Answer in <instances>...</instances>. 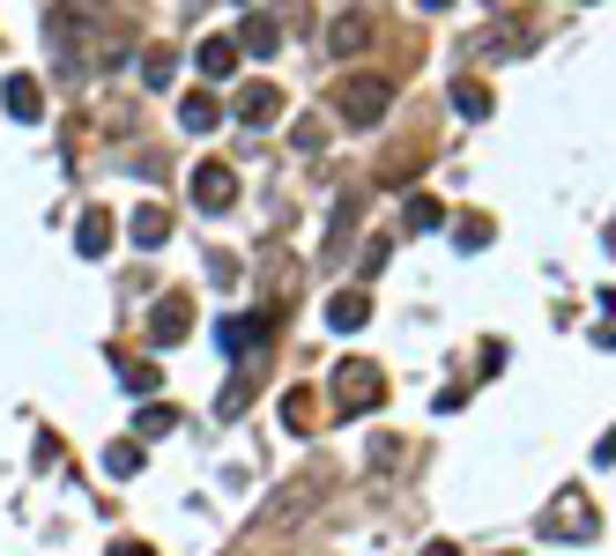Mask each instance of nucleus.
I'll return each instance as SVG.
<instances>
[{
  "mask_svg": "<svg viewBox=\"0 0 616 556\" xmlns=\"http://www.w3.org/2000/svg\"><path fill=\"white\" fill-rule=\"evenodd\" d=\"M327 45H335V60H357V52L371 45V16H335Z\"/></svg>",
  "mask_w": 616,
  "mask_h": 556,
  "instance_id": "2eb2a0df",
  "label": "nucleus"
},
{
  "mask_svg": "<svg viewBox=\"0 0 616 556\" xmlns=\"http://www.w3.org/2000/svg\"><path fill=\"white\" fill-rule=\"evenodd\" d=\"M112 230H120V223H112V208H90V216H82V230H74V253H82V260H104V253H112Z\"/></svg>",
  "mask_w": 616,
  "mask_h": 556,
  "instance_id": "ddd939ff",
  "label": "nucleus"
},
{
  "mask_svg": "<svg viewBox=\"0 0 616 556\" xmlns=\"http://www.w3.org/2000/svg\"><path fill=\"white\" fill-rule=\"evenodd\" d=\"M327 393H335V409L342 415H371L379 401H387V371L371 357H342L335 363V379H327Z\"/></svg>",
  "mask_w": 616,
  "mask_h": 556,
  "instance_id": "f03ea898",
  "label": "nucleus"
},
{
  "mask_svg": "<svg viewBox=\"0 0 616 556\" xmlns=\"http://www.w3.org/2000/svg\"><path fill=\"white\" fill-rule=\"evenodd\" d=\"M497 556H520V549H497Z\"/></svg>",
  "mask_w": 616,
  "mask_h": 556,
  "instance_id": "7c9ffc66",
  "label": "nucleus"
},
{
  "mask_svg": "<svg viewBox=\"0 0 616 556\" xmlns=\"http://www.w3.org/2000/svg\"><path fill=\"white\" fill-rule=\"evenodd\" d=\"M216 97H208V90H186V97H178V126H186V134H216Z\"/></svg>",
  "mask_w": 616,
  "mask_h": 556,
  "instance_id": "f3484780",
  "label": "nucleus"
},
{
  "mask_svg": "<svg viewBox=\"0 0 616 556\" xmlns=\"http://www.w3.org/2000/svg\"><path fill=\"white\" fill-rule=\"evenodd\" d=\"M283 120V90L275 82H246L238 90V126H275Z\"/></svg>",
  "mask_w": 616,
  "mask_h": 556,
  "instance_id": "9b49d317",
  "label": "nucleus"
},
{
  "mask_svg": "<svg viewBox=\"0 0 616 556\" xmlns=\"http://www.w3.org/2000/svg\"><path fill=\"white\" fill-rule=\"evenodd\" d=\"M120 387L134 393V401H156V387H164V363H148V357H120Z\"/></svg>",
  "mask_w": 616,
  "mask_h": 556,
  "instance_id": "4468645a",
  "label": "nucleus"
},
{
  "mask_svg": "<svg viewBox=\"0 0 616 556\" xmlns=\"http://www.w3.org/2000/svg\"><path fill=\"white\" fill-rule=\"evenodd\" d=\"M535 534H543V542H594V534H602V505H594L579 483H565V490L543 505Z\"/></svg>",
  "mask_w": 616,
  "mask_h": 556,
  "instance_id": "f257e3e1",
  "label": "nucleus"
},
{
  "mask_svg": "<svg viewBox=\"0 0 616 556\" xmlns=\"http://www.w3.org/2000/svg\"><path fill=\"white\" fill-rule=\"evenodd\" d=\"M387 104H394V82H387V74H342V82H335V112H342L349 126H379Z\"/></svg>",
  "mask_w": 616,
  "mask_h": 556,
  "instance_id": "7ed1b4c3",
  "label": "nucleus"
},
{
  "mask_svg": "<svg viewBox=\"0 0 616 556\" xmlns=\"http://www.w3.org/2000/svg\"><path fill=\"white\" fill-rule=\"evenodd\" d=\"M172 68H178V52H172V45H156V52L142 60V82H148V90H172Z\"/></svg>",
  "mask_w": 616,
  "mask_h": 556,
  "instance_id": "393cba45",
  "label": "nucleus"
},
{
  "mask_svg": "<svg viewBox=\"0 0 616 556\" xmlns=\"http://www.w3.org/2000/svg\"><path fill=\"white\" fill-rule=\"evenodd\" d=\"M104 475H142V437H112L104 445Z\"/></svg>",
  "mask_w": 616,
  "mask_h": 556,
  "instance_id": "5701e85b",
  "label": "nucleus"
},
{
  "mask_svg": "<svg viewBox=\"0 0 616 556\" xmlns=\"http://www.w3.org/2000/svg\"><path fill=\"white\" fill-rule=\"evenodd\" d=\"M453 238H461V253H483V245L497 238V223H491V216H475V208H469V216H453Z\"/></svg>",
  "mask_w": 616,
  "mask_h": 556,
  "instance_id": "4be33fe9",
  "label": "nucleus"
},
{
  "mask_svg": "<svg viewBox=\"0 0 616 556\" xmlns=\"http://www.w3.org/2000/svg\"><path fill=\"white\" fill-rule=\"evenodd\" d=\"M238 52H246V60H268V52H283V23H275L268 8H253L246 23H238Z\"/></svg>",
  "mask_w": 616,
  "mask_h": 556,
  "instance_id": "9d476101",
  "label": "nucleus"
},
{
  "mask_svg": "<svg viewBox=\"0 0 616 556\" xmlns=\"http://www.w3.org/2000/svg\"><path fill=\"white\" fill-rule=\"evenodd\" d=\"M253 387H260V363H246V371H238V379H230V387L216 393V415H246V401H253Z\"/></svg>",
  "mask_w": 616,
  "mask_h": 556,
  "instance_id": "aec40b11",
  "label": "nucleus"
},
{
  "mask_svg": "<svg viewBox=\"0 0 616 556\" xmlns=\"http://www.w3.org/2000/svg\"><path fill=\"white\" fill-rule=\"evenodd\" d=\"M609 260H616V223H609Z\"/></svg>",
  "mask_w": 616,
  "mask_h": 556,
  "instance_id": "c756f323",
  "label": "nucleus"
},
{
  "mask_svg": "<svg viewBox=\"0 0 616 556\" xmlns=\"http://www.w3.org/2000/svg\"><path fill=\"white\" fill-rule=\"evenodd\" d=\"M401 223H409V230H439V223H445L439 194H409V200H401Z\"/></svg>",
  "mask_w": 616,
  "mask_h": 556,
  "instance_id": "412c9836",
  "label": "nucleus"
},
{
  "mask_svg": "<svg viewBox=\"0 0 616 556\" xmlns=\"http://www.w3.org/2000/svg\"><path fill=\"white\" fill-rule=\"evenodd\" d=\"M453 112H461V120H491V90H483L475 74H453Z\"/></svg>",
  "mask_w": 616,
  "mask_h": 556,
  "instance_id": "a211bd4d",
  "label": "nucleus"
},
{
  "mask_svg": "<svg viewBox=\"0 0 616 556\" xmlns=\"http://www.w3.org/2000/svg\"><path fill=\"white\" fill-rule=\"evenodd\" d=\"M112 556H148V542H126V549H120V542H112Z\"/></svg>",
  "mask_w": 616,
  "mask_h": 556,
  "instance_id": "cd10ccee",
  "label": "nucleus"
},
{
  "mask_svg": "<svg viewBox=\"0 0 616 556\" xmlns=\"http://www.w3.org/2000/svg\"><path fill=\"white\" fill-rule=\"evenodd\" d=\"M0 104H8V120L38 126V112H45V90H38V74H8V82H0Z\"/></svg>",
  "mask_w": 616,
  "mask_h": 556,
  "instance_id": "1a4fd4ad",
  "label": "nucleus"
},
{
  "mask_svg": "<svg viewBox=\"0 0 616 556\" xmlns=\"http://www.w3.org/2000/svg\"><path fill=\"white\" fill-rule=\"evenodd\" d=\"M275 327H283L275 305H260V312H230L223 319V349H230V357H260V349L275 341Z\"/></svg>",
  "mask_w": 616,
  "mask_h": 556,
  "instance_id": "20e7f679",
  "label": "nucleus"
},
{
  "mask_svg": "<svg viewBox=\"0 0 616 556\" xmlns=\"http://www.w3.org/2000/svg\"><path fill=\"white\" fill-rule=\"evenodd\" d=\"M194 68H201V82H230L238 74V38H201Z\"/></svg>",
  "mask_w": 616,
  "mask_h": 556,
  "instance_id": "f8f14e48",
  "label": "nucleus"
},
{
  "mask_svg": "<svg viewBox=\"0 0 616 556\" xmlns=\"http://www.w3.org/2000/svg\"><path fill=\"white\" fill-rule=\"evenodd\" d=\"M327 327H335V334H365L371 327V290L365 282H342V290L327 297Z\"/></svg>",
  "mask_w": 616,
  "mask_h": 556,
  "instance_id": "6e6552de",
  "label": "nucleus"
},
{
  "mask_svg": "<svg viewBox=\"0 0 616 556\" xmlns=\"http://www.w3.org/2000/svg\"><path fill=\"white\" fill-rule=\"evenodd\" d=\"M535 38H543V23H535V16H513V23L483 30L469 52H475V60H505V52H535Z\"/></svg>",
  "mask_w": 616,
  "mask_h": 556,
  "instance_id": "423d86ee",
  "label": "nucleus"
},
{
  "mask_svg": "<svg viewBox=\"0 0 616 556\" xmlns=\"http://www.w3.org/2000/svg\"><path fill=\"white\" fill-rule=\"evenodd\" d=\"M186 334H194V297L164 290V297H156V312H148V341H156V349H172V341H186Z\"/></svg>",
  "mask_w": 616,
  "mask_h": 556,
  "instance_id": "39448f33",
  "label": "nucleus"
},
{
  "mask_svg": "<svg viewBox=\"0 0 616 556\" xmlns=\"http://www.w3.org/2000/svg\"><path fill=\"white\" fill-rule=\"evenodd\" d=\"M312 415H320V393H312V387H290V393H283V423H290V431H320Z\"/></svg>",
  "mask_w": 616,
  "mask_h": 556,
  "instance_id": "6ab92c4d",
  "label": "nucleus"
},
{
  "mask_svg": "<svg viewBox=\"0 0 616 556\" xmlns=\"http://www.w3.org/2000/svg\"><path fill=\"white\" fill-rule=\"evenodd\" d=\"M230 200H238V171H230V164H216V156H208V164L194 171V208H201V216H223Z\"/></svg>",
  "mask_w": 616,
  "mask_h": 556,
  "instance_id": "0eeeda50",
  "label": "nucleus"
},
{
  "mask_svg": "<svg viewBox=\"0 0 616 556\" xmlns=\"http://www.w3.org/2000/svg\"><path fill=\"white\" fill-rule=\"evenodd\" d=\"M423 556H461V542H431V549H423Z\"/></svg>",
  "mask_w": 616,
  "mask_h": 556,
  "instance_id": "bb28decb",
  "label": "nucleus"
},
{
  "mask_svg": "<svg viewBox=\"0 0 616 556\" xmlns=\"http://www.w3.org/2000/svg\"><path fill=\"white\" fill-rule=\"evenodd\" d=\"M126 230H134V245H142V253H156V245L172 238V208H156V200H148V208H134V223H126Z\"/></svg>",
  "mask_w": 616,
  "mask_h": 556,
  "instance_id": "dca6fc26",
  "label": "nucleus"
},
{
  "mask_svg": "<svg viewBox=\"0 0 616 556\" xmlns=\"http://www.w3.org/2000/svg\"><path fill=\"white\" fill-rule=\"evenodd\" d=\"M178 431V409H164V401H142V415H134V437H172Z\"/></svg>",
  "mask_w": 616,
  "mask_h": 556,
  "instance_id": "b1692460",
  "label": "nucleus"
},
{
  "mask_svg": "<svg viewBox=\"0 0 616 556\" xmlns=\"http://www.w3.org/2000/svg\"><path fill=\"white\" fill-rule=\"evenodd\" d=\"M417 8H431V16H439V8H453V0H417Z\"/></svg>",
  "mask_w": 616,
  "mask_h": 556,
  "instance_id": "c85d7f7f",
  "label": "nucleus"
},
{
  "mask_svg": "<svg viewBox=\"0 0 616 556\" xmlns=\"http://www.w3.org/2000/svg\"><path fill=\"white\" fill-rule=\"evenodd\" d=\"M594 460H602V467H609V460H616V431H602V445H594Z\"/></svg>",
  "mask_w": 616,
  "mask_h": 556,
  "instance_id": "a878e982",
  "label": "nucleus"
}]
</instances>
